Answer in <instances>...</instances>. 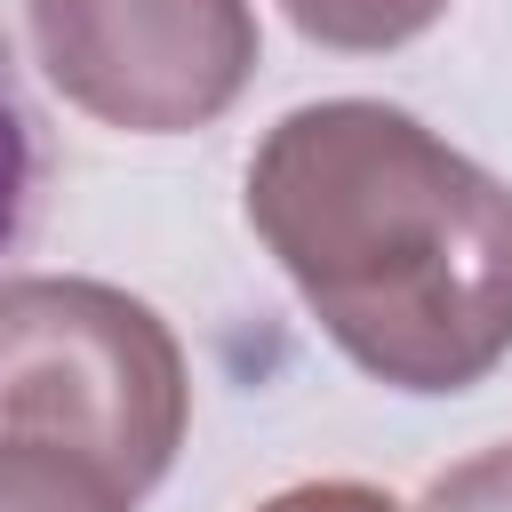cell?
<instances>
[{"label": "cell", "instance_id": "1", "mask_svg": "<svg viewBox=\"0 0 512 512\" xmlns=\"http://www.w3.org/2000/svg\"><path fill=\"white\" fill-rule=\"evenodd\" d=\"M248 224L360 376L448 400L512 360V184L416 112L328 96L272 120Z\"/></svg>", "mask_w": 512, "mask_h": 512}, {"label": "cell", "instance_id": "2", "mask_svg": "<svg viewBox=\"0 0 512 512\" xmlns=\"http://www.w3.org/2000/svg\"><path fill=\"white\" fill-rule=\"evenodd\" d=\"M184 424L192 368L144 296L72 272L0 280V448H56L144 496Z\"/></svg>", "mask_w": 512, "mask_h": 512}, {"label": "cell", "instance_id": "3", "mask_svg": "<svg viewBox=\"0 0 512 512\" xmlns=\"http://www.w3.org/2000/svg\"><path fill=\"white\" fill-rule=\"evenodd\" d=\"M24 24L48 88L120 136L224 120L264 56L248 0H24Z\"/></svg>", "mask_w": 512, "mask_h": 512}, {"label": "cell", "instance_id": "4", "mask_svg": "<svg viewBox=\"0 0 512 512\" xmlns=\"http://www.w3.org/2000/svg\"><path fill=\"white\" fill-rule=\"evenodd\" d=\"M280 8H288V24H296L304 40H320V48H336V56L408 48V40H424V32L448 16V0H280Z\"/></svg>", "mask_w": 512, "mask_h": 512}, {"label": "cell", "instance_id": "5", "mask_svg": "<svg viewBox=\"0 0 512 512\" xmlns=\"http://www.w3.org/2000/svg\"><path fill=\"white\" fill-rule=\"evenodd\" d=\"M0 512H136V496L56 448H0Z\"/></svg>", "mask_w": 512, "mask_h": 512}, {"label": "cell", "instance_id": "6", "mask_svg": "<svg viewBox=\"0 0 512 512\" xmlns=\"http://www.w3.org/2000/svg\"><path fill=\"white\" fill-rule=\"evenodd\" d=\"M32 184H40V136H32V112H24L16 80H8V56H0V256L24 232Z\"/></svg>", "mask_w": 512, "mask_h": 512}, {"label": "cell", "instance_id": "7", "mask_svg": "<svg viewBox=\"0 0 512 512\" xmlns=\"http://www.w3.org/2000/svg\"><path fill=\"white\" fill-rule=\"evenodd\" d=\"M416 512H512V440L504 448H480L464 464H448Z\"/></svg>", "mask_w": 512, "mask_h": 512}, {"label": "cell", "instance_id": "8", "mask_svg": "<svg viewBox=\"0 0 512 512\" xmlns=\"http://www.w3.org/2000/svg\"><path fill=\"white\" fill-rule=\"evenodd\" d=\"M256 512H400V504L384 488H368V480H304V488L264 496Z\"/></svg>", "mask_w": 512, "mask_h": 512}]
</instances>
